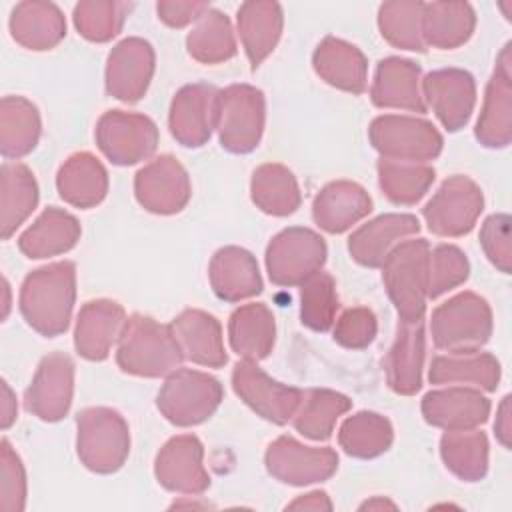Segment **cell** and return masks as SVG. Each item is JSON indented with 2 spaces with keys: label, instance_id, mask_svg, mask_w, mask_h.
Here are the masks:
<instances>
[{
  "label": "cell",
  "instance_id": "obj_26",
  "mask_svg": "<svg viewBox=\"0 0 512 512\" xmlns=\"http://www.w3.org/2000/svg\"><path fill=\"white\" fill-rule=\"evenodd\" d=\"M372 212L370 194L352 180H334L320 188L312 202L316 226L328 234H342Z\"/></svg>",
  "mask_w": 512,
  "mask_h": 512
},
{
  "label": "cell",
  "instance_id": "obj_25",
  "mask_svg": "<svg viewBox=\"0 0 512 512\" xmlns=\"http://www.w3.org/2000/svg\"><path fill=\"white\" fill-rule=\"evenodd\" d=\"M420 74V64L408 58H382L376 66L370 86L372 104L378 108H396L424 114L428 108L420 90Z\"/></svg>",
  "mask_w": 512,
  "mask_h": 512
},
{
  "label": "cell",
  "instance_id": "obj_18",
  "mask_svg": "<svg viewBox=\"0 0 512 512\" xmlns=\"http://www.w3.org/2000/svg\"><path fill=\"white\" fill-rule=\"evenodd\" d=\"M156 54L148 40L130 36L120 40L106 60V92L126 104L138 102L154 76Z\"/></svg>",
  "mask_w": 512,
  "mask_h": 512
},
{
  "label": "cell",
  "instance_id": "obj_40",
  "mask_svg": "<svg viewBox=\"0 0 512 512\" xmlns=\"http://www.w3.org/2000/svg\"><path fill=\"white\" fill-rule=\"evenodd\" d=\"M250 198L264 214L290 216L302 204V194L296 176L290 168L278 162H268L252 172Z\"/></svg>",
  "mask_w": 512,
  "mask_h": 512
},
{
  "label": "cell",
  "instance_id": "obj_46",
  "mask_svg": "<svg viewBox=\"0 0 512 512\" xmlns=\"http://www.w3.org/2000/svg\"><path fill=\"white\" fill-rule=\"evenodd\" d=\"M132 4L118 0H82L74 6L72 20L82 38L104 44L122 32Z\"/></svg>",
  "mask_w": 512,
  "mask_h": 512
},
{
  "label": "cell",
  "instance_id": "obj_20",
  "mask_svg": "<svg viewBox=\"0 0 512 512\" xmlns=\"http://www.w3.org/2000/svg\"><path fill=\"white\" fill-rule=\"evenodd\" d=\"M484 148H506L512 140V44L508 42L486 84L482 110L474 128Z\"/></svg>",
  "mask_w": 512,
  "mask_h": 512
},
{
  "label": "cell",
  "instance_id": "obj_2",
  "mask_svg": "<svg viewBox=\"0 0 512 512\" xmlns=\"http://www.w3.org/2000/svg\"><path fill=\"white\" fill-rule=\"evenodd\" d=\"M184 360L170 324H160L146 314L128 316L116 346V364L122 372L160 378L180 368Z\"/></svg>",
  "mask_w": 512,
  "mask_h": 512
},
{
  "label": "cell",
  "instance_id": "obj_48",
  "mask_svg": "<svg viewBox=\"0 0 512 512\" xmlns=\"http://www.w3.org/2000/svg\"><path fill=\"white\" fill-rule=\"evenodd\" d=\"M470 276V262L466 254L454 244H438L428 256V298H440L442 294L458 288Z\"/></svg>",
  "mask_w": 512,
  "mask_h": 512
},
{
  "label": "cell",
  "instance_id": "obj_24",
  "mask_svg": "<svg viewBox=\"0 0 512 512\" xmlns=\"http://www.w3.org/2000/svg\"><path fill=\"white\" fill-rule=\"evenodd\" d=\"M426 358L424 320H398L396 338L384 358L386 382L400 396H414L422 388V370Z\"/></svg>",
  "mask_w": 512,
  "mask_h": 512
},
{
  "label": "cell",
  "instance_id": "obj_35",
  "mask_svg": "<svg viewBox=\"0 0 512 512\" xmlns=\"http://www.w3.org/2000/svg\"><path fill=\"white\" fill-rule=\"evenodd\" d=\"M228 342L242 360L260 362L270 356L276 342V320L264 302L238 306L228 320Z\"/></svg>",
  "mask_w": 512,
  "mask_h": 512
},
{
  "label": "cell",
  "instance_id": "obj_54",
  "mask_svg": "<svg viewBox=\"0 0 512 512\" xmlns=\"http://www.w3.org/2000/svg\"><path fill=\"white\" fill-rule=\"evenodd\" d=\"M332 508L334 506H332L330 496L322 490L302 494L286 506V510H332Z\"/></svg>",
  "mask_w": 512,
  "mask_h": 512
},
{
  "label": "cell",
  "instance_id": "obj_53",
  "mask_svg": "<svg viewBox=\"0 0 512 512\" xmlns=\"http://www.w3.org/2000/svg\"><path fill=\"white\" fill-rule=\"evenodd\" d=\"M494 436L496 440L510 450V436H512V426H510V396L506 394L496 410V422H494Z\"/></svg>",
  "mask_w": 512,
  "mask_h": 512
},
{
  "label": "cell",
  "instance_id": "obj_37",
  "mask_svg": "<svg viewBox=\"0 0 512 512\" xmlns=\"http://www.w3.org/2000/svg\"><path fill=\"white\" fill-rule=\"evenodd\" d=\"M38 182L22 162H4L0 170V228L8 240L38 206Z\"/></svg>",
  "mask_w": 512,
  "mask_h": 512
},
{
  "label": "cell",
  "instance_id": "obj_49",
  "mask_svg": "<svg viewBox=\"0 0 512 512\" xmlns=\"http://www.w3.org/2000/svg\"><path fill=\"white\" fill-rule=\"evenodd\" d=\"M26 506V470L4 438L0 444V510L2 512H22Z\"/></svg>",
  "mask_w": 512,
  "mask_h": 512
},
{
  "label": "cell",
  "instance_id": "obj_5",
  "mask_svg": "<svg viewBox=\"0 0 512 512\" xmlns=\"http://www.w3.org/2000/svg\"><path fill=\"white\" fill-rule=\"evenodd\" d=\"M492 308L476 292L464 290L434 308L430 318L432 342L446 352L480 350L492 336Z\"/></svg>",
  "mask_w": 512,
  "mask_h": 512
},
{
  "label": "cell",
  "instance_id": "obj_13",
  "mask_svg": "<svg viewBox=\"0 0 512 512\" xmlns=\"http://www.w3.org/2000/svg\"><path fill=\"white\" fill-rule=\"evenodd\" d=\"M232 388L236 396L260 418L278 426H284L292 420L302 398L300 388L270 378L258 366V362L252 360H240L234 366Z\"/></svg>",
  "mask_w": 512,
  "mask_h": 512
},
{
  "label": "cell",
  "instance_id": "obj_9",
  "mask_svg": "<svg viewBox=\"0 0 512 512\" xmlns=\"http://www.w3.org/2000/svg\"><path fill=\"white\" fill-rule=\"evenodd\" d=\"M324 238L304 226L280 230L266 248V272L276 286H302L326 262Z\"/></svg>",
  "mask_w": 512,
  "mask_h": 512
},
{
  "label": "cell",
  "instance_id": "obj_8",
  "mask_svg": "<svg viewBox=\"0 0 512 512\" xmlns=\"http://www.w3.org/2000/svg\"><path fill=\"white\" fill-rule=\"evenodd\" d=\"M368 140L380 158L422 164L438 158L444 146L432 122L404 114L376 116L368 126Z\"/></svg>",
  "mask_w": 512,
  "mask_h": 512
},
{
  "label": "cell",
  "instance_id": "obj_4",
  "mask_svg": "<svg viewBox=\"0 0 512 512\" xmlns=\"http://www.w3.org/2000/svg\"><path fill=\"white\" fill-rule=\"evenodd\" d=\"M76 452L94 474L120 470L130 454V428L124 416L108 406L84 408L76 416Z\"/></svg>",
  "mask_w": 512,
  "mask_h": 512
},
{
  "label": "cell",
  "instance_id": "obj_22",
  "mask_svg": "<svg viewBox=\"0 0 512 512\" xmlns=\"http://www.w3.org/2000/svg\"><path fill=\"white\" fill-rule=\"evenodd\" d=\"M126 320V310L116 300L98 298L86 302L76 316V352L90 362L106 360L112 346L118 342Z\"/></svg>",
  "mask_w": 512,
  "mask_h": 512
},
{
  "label": "cell",
  "instance_id": "obj_14",
  "mask_svg": "<svg viewBox=\"0 0 512 512\" xmlns=\"http://www.w3.org/2000/svg\"><path fill=\"white\" fill-rule=\"evenodd\" d=\"M134 196L146 212L160 216L176 214L190 202V176L174 156L162 154L136 172Z\"/></svg>",
  "mask_w": 512,
  "mask_h": 512
},
{
  "label": "cell",
  "instance_id": "obj_16",
  "mask_svg": "<svg viewBox=\"0 0 512 512\" xmlns=\"http://www.w3.org/2000/svg\"><path fill=\"white\" fill-rule=\"evenodd\" d=\"M154 476L158 484L176 494L198 496L210 488L204 468V446L194 434L172 436L156 454Z\"/></svg>",
  "mask_w": 512,
  "mask_h": 512
},
{
  "label": "cell",
  "instance_id": "obj_38",
  "mask_svg": "<svg viewBox=\"0 0 512 512\" xmlns=\"http://www.w3.org/2000/svg\"><path fill=\"white\" fill-rule=\"evenodd\" d=\"M42 120L36 104L24 96L0 100V152L6 160L30 154L40 140Z\"/></svg>",
  "mask_w": 512,
  "mask_h": 512
},
{
  "label": "cell",
  "instance_id": "obj_39",
  "mask_svg": "<svg viewBox=\"0 0 512 512\" xmlns=\"http://www.w3.org/2000/svg\"><path fill=\"white\" fill-rule=\"evenodd\" d=\"M352 408V400L330 388L302 390L300 404L292 416V426L308 440L324 442L332 436L336 422Z\"/></svg>",
  "mask_w": 512,
  "mask_h": 512
},
{
  "label": "cell",
  "instance_id": "obj_36",
  "mask_svg": "<svg viewBox=\"0 0 512 512\" xmlns=\"http://www.w3.org/2000/svg\"><path fill=\"white\" fill-rule=\"evenodd\" d=\"M476 28V12L468 2H426L422 6V38L426 46L454 50L466 44Z\"/></svg>",
  "mask_w": 512,
  "mask_h": 512
},
{
  "label": "cell",
  "instance_id": "obj_32",
  "mask_svg": "<svg viewBox=\"0 0 512 512\" xmlns=\"http://www.w3.org/2000/svg\"><path fill=\"white\" fill-rule=\"evenodd\" d=\"M82 228L70 212L48 206L42 214L18 236V250L32 260L60 256L70 252L80 240Z\"/></svg>",
  "mask_w": 512,
  "mask_h": 512
},
{
  "label": "cell",
  "instance_id": "obj_55",
  "mask_svg": "<svg viewBox=\"0 0 512 512\" xmlns=\"http://www.w3.org/2000/svg\"><path fill=\"white\" fill-rule=\"evenodd\" d=\"M18 406H16V396L10 390L8 382L2 380V406H0V424L4 430H8L16 422Z\"/></svg>",
  "mask_w": 512,
  "mask_h": 512
},
{
  "label": "cell",
  "instance_id": "obj_45",
  "mask_svg": "<svg viewBox=\"0 0 512 512\" xmlns=\"http://www.w3.org/2000/svg\"><path fill=\"white\" fill-rule=\"evenodd\" d=\"M422 6L424 2L392 0L378 8V28L382 38L400 50L426 52L422 38Z\"/></svg>",
  "mask_w": 512,
  "mask_h": 512
},
{
  "label": "cell",
  "instance_id": "obj_44",
  "mask_svg": "<svg viewBox=\"0 0 512 512\" xmlns=\"http://www.w3.org/2000/svg\"><path fill=\"white\" fill-rule=\"evenodd\" d=\"M376 170L380 190L392 204L400 206H412L420 202L436 178V170L422 162L380 158L376 162Z\"/></svg>",
  "mask_w": 512,
  "mask_h": 512
},
{
  "label": "cell",
  "instance_id": "obj_34",
  "mask_svg": "<svg viewBox=\"0 0 512 512\" xmlns=\"http://www.w3.org/2000/svg\"><path fill=\"white\" fill-rule=\"evenodd\" d=\"M56 190L74 208H94L108 194V172L94 154L76 152L58 168Z\"/></svg>",
  "mask_w": 512,
  "mask_h": 512
},
{
  "label": "cell",
  "instance_id": "obj_15",
  "mask_svg": "<svg viewBox=\"0 0 512 512\" xmlns=\"http://www.w3.org/2000/svg\"><path fill=\"white\" fill-rule=\"evenodd\" d=\"M74 396V362L64 352L46 354L24 392L26 410L44 420L58 422L62 420Z\"/></svg>",
  "mask_w": 512,
  "mask_h": 512
},
{
  "label": "cell",
  "instance_id": "obj_31",
  "mask_svg": "<svg viewBox=\"0 0 512 512\" xmlns=\"http://www.w3.org/2000/svg\"><path fill=\"white\" fill-rule=\"evenodd\" d=\"M8 26L16 44L34 52L52 50L66 36V18L54 2H18L12 8Z\"/></svg>",
  "mask_w": 512,
  "mask_h": 512
},
{
  "label": "cell",
  "instance_id": "obj_30",
  "mask_svg": "<svg viewBox=\"0 0 512 512\" xmlns=\"http://www.w3.org/2000/svg\"><path fill=\"white\" fill-rule=\"evenodd\" d=\"M236 28L250 68L256 70L274 52L282 36V6L278 2L262 0L244 2L236 12Z\"/></svg>",
  "mask_w": 512,
  "mask_h": 512
},
{
  "label": "cell",
  "instance_id": "obj_52",
  "mask_svg": "<svg viewBox=\"0 0 512 512\" xmlns=\"http://www.w3.org/2000/svg\"><path fill=\"white\" fill-rule=\"evenodd\" d=\"M206 10H210L208 2L196 0H160L156 4L158 18L170 28H184L192 22H198Z\"/></svg>",
  "mask_w": 512,
  "mask_h": 512
},
{
  "label": "cell",
  "instance_id": "obj_7",
  "mask_svg": "<svg viewBox=\"0 0 512 512\" xmlns=\"http://www.w3.org/2000/svg\"><path fill=\"white\" fill-rule=\"evenodd\" d=\"M266 122L264 92L252 84H230L218 92L216 132L220 146L232 154L258 148Z\"/></svg>",
  "mask_w": 512,
  "mask_h": 512
},
{
  "label": "cell",
  "instance_id": "obj_17",
  "mask_svg": "<svg viewBox=\"0 0 512 512\" xmlns=\"http://www.w3.org/2000/svg\"><path fill=\"white\" fill-rule=\"evenodd\" d=\"M218 88L210 84L182 86L170 104L168 128L172 138L184 148L204 146L216 130Z\"/></svg>",
  "mask_w": 512,
  "mask_h": 512
},
{
  "label": "cell",
  "instance_id": "obj_3",
  "mask_svg": "<svg viewBox=\"0 0 512 512\" xmlns=\"http://www.w3.org/2000/svg\"><path fill=\"white\" fill-rule=\"evenodd\" d=\"M428 256V240L410 238L396 244L380 266L386 294L402 322L424 320L428 302Z\"/></svg>",
  "mask_w": 512,
  "mask_h": 512
},
{
  "label": "cell",
  "instance_id": "obj_29",
  "mask_svg": "<svg viewBox=\"0 0 512 512\" xmlns=\"http://www.w3.org/2000/svg\"><path fill=\"white\" fill-rule=\"evenodd\" d=\"M314 72L332 88L350 94H364L368 84V60L364 52L336 36L320 40L312 54Z\"/></svg>",
  "mask_w": 512,
  "mask_h": 512
},
{
  "label": "cell",
  "instance_id": "obj_41",
  "mask_svg": "<svg viewBox=\"0 0 512 512\" xmlns=\"http://www.w3.org/2000/svg\"><path fill=\"white\" fill-rule=\"evenodd\" d=\"M444 466L462 482H480L488 474V438L482 430H446L440 438Z\"/></svg>",
  "mask_w": 512,
  "mask_h": 512
},
{
  "label": "cell",
  "instance_id": "obj_12",
  "mask_svg": "<svg viewBox=\"0 0 512 512\" xmlns=\"http://www.w3.org/2000/svg\"><path fill=\"white\" fill-rule=\"evenodd\" d=\"M268 474L288 486H310L338 470V454L330 446H306L292 436H278L264 454Z\"/></svg>",
  "mask_w": 512,
  "mask_h": 512
},
{
  "label": "cell",
  "instance_id": "obj_50",
  "mask_svg": "<svg viewBox=\"0 0 512 512\" xmlns=\"http://www.w3.org/2000/svg\"><path fill=\"white\" fill-rule=\"evenodd\" d=\"M378 334L376 314L366 306H352L334 320L332 338L348 350L368 348Z\"/></svg>",
  "mask_w": 512,
  "mask_h": 512
},
{
  "label": "cell",
  "instance_id": "obj_57",
  "mask_svg": "<svg viewBox=\"0 0 512 512\" xmlns=\"http://www.w3.org/2000/svg\"><path fill=\"white\" fill-rule=\"evenodd\" d=\"M8 310H10V286H8V280H4V318L8 316Z\"/></svg>",
  "mask_w": 512,
  "mask_h": 512
},
{
  "label": "cell",
  "instance_id": "obj_42",
  "mask_svg": "<svg viewBox=\"0 0 512 512\" xmlns=\"http://www.w3.org/2000/svg\"><path fill=\"white\" fill-rule=\"evenodd\" d=\"M394 442L392 422L372 410H360L348 416L338 430L340 448L360 460H370L384 454Z\"/></svg>",
  "mask_w": 512,
  "mask_h": 512
},
{
  "label": "cell",
  "instance_id": "obj_6",
  "mask_svg": "<svg viewBox=\"0 0 512 512\" xmlns=\"http://www.w3.org/2000/svg\"><path fill=\"white\" fill-rule=\"evenodd\" d=\"M224 388L218 378L202 370L176 368L156 396V408L174 426L188 428L206 422L220 406Z\"/></svg>",
  "mask_w": 512,
  "mask_h": 512
},
{
  "label": "cell",
  "instance_id": "obj_56",
  "mask_svg": "<svg viewBox=\"0 0 512 512\" xmlns=\"http://www.w3.org/2000/svg\"><path fill=\"white\" fill-rule=\"evenodd\" d=\"M384 508H390V510H396V504L382 498V496H374L370 500H366L364 504H360V510H384Z\"/></svg>",
  "mask_w": 512,
  "mask_h": 512
},
{
  "label": "cell",
  "instance_id": "obj_11",
  "mask_svg": "<svg viewBox=\"0 0 512 512\" xmlns=\"http://www.w3.org/2000/svg\"><path fill=\"white\" fill-rule=\"evenodd\" d=\"M96 146L116 166H132L148 160L158 148V126L136 112L108 110L94 130Z\"/></svg>",
  "mask_w": 512,
  "mask_h": 512
},
{
  "label": "cell",
  "instance_id": "obj_47",
  "mask_svg": "<svg viewBox=\"0 0 512 512\" xmlns=\"http://www.w3.org/2000/svg\"><path fill=\"white\" fill-rule=\"evenodd\" d=\"M340 308L336 280L328 272H318L300 288V322L314 332H328Z\"/></svg>",
  "mask_w": 512,
  "mask_h": 512
},
{
  "label": "cell",
  "instance_id": "obj_51",
  "mask_svg": "<svg viewBox=\"0 0 512 512\" xmlns=\"http://www.w3.org/2000/svg\"><path fill=\"white\" fill-rule=\"evenodd\" d=\"M510 224H512V220L508 214H492L482 222L480 236H478L486 258L502 274H510V270H512Z\"/></svg>",
  "mask_w": 512,
  "mask_h": 512
},
{
  "label": "cell",
  "instance_id": "obj_27",
  "mask_svg": "<svg viewBox=\"0 0 512 512\" xmlns=\"http://www.w3.org/2000/svg\"><path fill=\"white\" fill-rule=\"evenodd\" d=\"M170 328L182 348L184 358L192 364L204 368H222L228 362L222 326L216 316L198 308H186L170 322Z\"/></svg>",
  "mask_w": 512,
  "mask_h": 512
},
{
  "label": "cell",
  "instance_id": "obj_43",
  "mask_svg": "<svg viewBox=\"0 0 512 512\" xmlns=\"http://www.w3.org/2000/svg\"><path fill=\"white\" fill-rule=\"evenodd\" d=\"M186 50L200 64H222L234 58L238 44L230 18L220 10H206L188 32Z\"/></svg>",
  "mask_w": 512,
  "mask_h": 512
},
{
  "label": "cell",
  "instance_id": "obj_19",
  "mask_svg": "<svg viewBox=\"0 0 512 512\" xmlns=\"http://www.w3.org/2000/svg\"><path fill=\"white\" fill-rule=\"evenodd\" d=\"M422 98L448 132L464 128L476 106V82L468 70L440 68L422 80Z\"/></svg>",
  "mask_w": 512,
  "mask_h": 512
},
{
  "label": "cell",
  "instance_id": "obj_21",
  "mask_svg": "<svg viewBox=\"0 0 512 512\" xmlns=\"http://www.w3.org/2000/svg\"><path fill=\"white\" fill-rule=\"evenodd\" d=\"M424 420L442 430H472L490 416V400L472 386H448L432 390L420 404Z\"/></svg>",
  "mask_w": 512,
  "mask_h": 512
},
{
  "label": "cell",
  "instance_id": "obj_33",
  "mask_svg": "<svg viewBox=\"0 0 512 512\" xmlns=\"http://www.w3.org/2000/svg\"><path fill=\"white\" fill-rule=\"evenodd\" d=\"M502 368L490 352H448L432 360L428 368L430 384L472 386L482 392H494L500 384Z\"/></svg>",
  "mask_w": 512,
  "mask_h": 512
},
{
  "label": "cell",
  "instance_id": "obj_28",
  "mask_svg": "<svg viewBox=\"0 0 512 512\" xmlns=\"http://www.w3.org/2000/svg\"><path fill=\"white\" fill-rule=\"evenodd\" d=\"M208 278L214 294L224 302H242L262 292V276L252 252L240 246H224L214 252Z\"/></svg>",
  "mask_w": 512,
  "mask_h": 512
},
{
  "label": "cell",
  "instance_id": "obj_10",
  "mask_svg": "<svg viewBox=\"0 0 512 512\" xmlns=\"http://www.w3.org/2000/svg\"><path fill=\"white\" fill-rule=\"evenodd\" d=\"M484 210L482 188L464 174L446 178L422 208L428 230L442 238H460L476 226Z\"/></svg>",
  "mask_w": 512,
  "mask_h": 512
},
{
  "label": "cell",
  "instance_id": "obj_1",
  "mask_svg": "<svg viewBox=\"0 0 512 512\" xmlns=\"http://www.w3.org/2000/svg\"><path fill=\"white\" fill-rule=\"evenodd\" d=\"M76 302V264L60 260L32 270L20 286V314L44 338L68 330Z\"/></svg>",
  "mask_w": 512,
  "mask_h": 512
},
{
  "label": "cell",
  "instance_id": "obj_23",
  "mask_svg": "<svg viewBox=\"0 0 512 512\" xmlns=\"http://www.w3.org/2000/svg\"><path fill=\"white\" fill-rule=\"evenodd\" d=\"M418 232L420 222L414 214H382L350 234L348 252L356 264L380 268L396 244Z\"/></svg>",
  "mask_w": 512,
  "mask_h": 512
}]
</instances>
